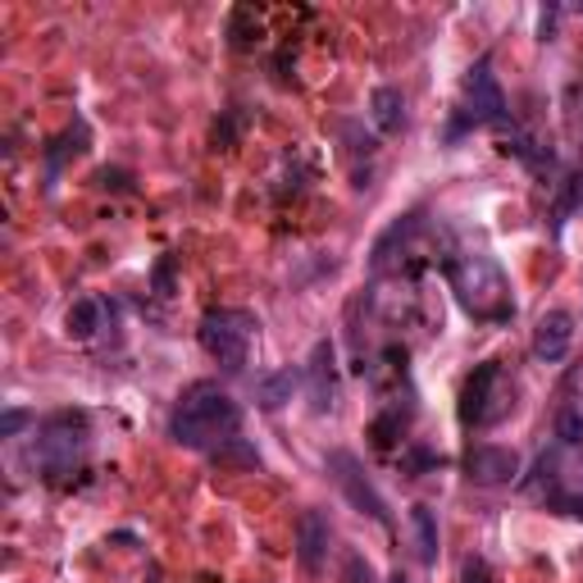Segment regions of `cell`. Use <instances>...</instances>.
Masks as SVG:
<instances>
[{"label": "cell", "instance_id": "13", "mask_svg": "<svg viewBox=\"0 0 583 583\" xmlns=\"http://www.w3.org/2000/svg\"><path fill=\"white\" fill-rule=\"evenodd\" d=\"M301 379H305V365H301V370H296V365H288V370L265 374V379L256 383V402H260V411H283V406L292 402V392L301 388Z\"/></svg>", "mask_w": 583, "mask_h": 583}, {"label": "cell", "instance_id": "27", "mask_svg": "<svg viewBox=\"0 0 583 583\" xmlns=\"http://www.w3.org/2000/svg\"><path fill=\"white\" fill-rule=\"evenodd\" d=\"M388 583H406V574H392V579H388Z\"/></svg>", "mask_w": 583, "mask_h": 583}, {"label": "cell", "instance_id": "26", "mask_svg": "<svg viewBox=\"0 0 583 583\" xmlns=\"http://www.w3.org/2000/svg\"><path fill=\"white\" fill-rule=\"evenodd\" d=\"M156 292L160 296H173V256H165L160 269H156Z\"/></svg>", "mask_w": 583, "mask_h": 583}, {"label": "cell", "instance_id": "5", "mask_svg": "<svg viewBox=\"0 0 583 583\" xmlns=\"http://www.w3.org/2000/svg\"><path fill=\"white\" fill-rule=\"evenodd\" d=\"M460 124L451 128V137L460 133V128H497V133H511L515 128V119H511V110H506V91H502V82H497V74H493V59H474L470 65V74H466V82H460Z\"/></svg>", "mask_w": 583, "mask_h": 583}, {"label": "cell", "instance_id": "24", "mask_svg": "<svg viewBox=\"0 0 583 583\" xmlns=\"http://www.w3.org/2000/svg\"><path fill=\"white\" fill-rule=\"evenodd\" d=\"M466 583H493V565H487L483 557H470L466 561Z\"/></svg>", "mask_w": 583, "mask_h": 583}, {"label": "cell", "instance_id": "18", "mask_svg": "<svg viewBox=\"0 0 583 583\" xmlns=\"http://www.w3.org/2000/svg\"><path fill=\"white\" fill-rule=\"evenodd\" d=\"M260 23H265L260 10L237 5V10L228 14V42H233V51H251V46H260V42H265V37H260Z\"/></svg>", "mask_w": 583, "mask_h": 583}, {"label": "cell", "instance_id": "15", "mask_svg": "<svg viewBox=\"0 0 583 583\" xmlns=\"http://www.w3.org/2000/svg\"><path fill=\"white\" fill-rule=\"evenodd\" d=\"M411 415H415V406H406V411H402V402H388V406H383V415L370 424V438H374V447H379V451H392V447H396V438L406 434Z\"/></svg>", "mask_w": 583, "mask_h": 583}, {"label": "cell", "instance_id": "12", "mask_svg": "<svg viewBox=\"0 0 583 583\" xmlns=\"http://www.w3.org/2000/svg\"><path fill=\"white\" fill-rule=\"evenodd\" d=\"M574 347V315L570 311H547L534 328V356L542 365H561Z\"/></svg>", "mask_w": 583, "mask_h": 583}, {"label": "cell", "instance_id": "21", "mask_svg": "<svg viewBox=\"0 0 583 583\" xmlns=\"http://www.w3.org/2000/svg\"><path fill=\"white\" fill-rule=\"evenodd\" d=\"M557 438H561V447H583V411L579 406L557 411Z\"/></svg>", "mask_w": 583, "mask_h": 583}, {"label": "cell", "instance_id": "16", "mask_svg": "<svg viewBox=\"0 0 583 583\" xmlns=\"http://www.w3.org/2000/svg\"><path fill=\"white\" fill-rule=\"evenodd\" d=\"M101 311H105V305H101L97 296H78V301L69 305L65 328H69L74 343H91V337H97V328H101Z\"/></svg>", "mask_w": 583, "mask_h": 583}, {"label": "cell", "instance_id": "8", "mask_svg": "<svg viewBox=\"0 0 583 583\" xmlns=\"http://www.w3.org/2000/svg\"><path fill=\"white\" fill-rule=\"evenodd\" d=\"M328 474H333V483L343 487V497L360 511V515H370L374 525H392V515H388V502H383V493L370 483V474L360 470V460L351 456V451H328Z\"/></svg>", "mask_w": 583, "mask_h": 583}, {"label": "cell", "instance_id": "4", "mask_svg": "<svg viewBox=\"0 0 583 583\" xmlns=\"http://www.w3.org/2000/svg\"><path fill=\"white\" fill-rule=\"evenodd\" d=\"M428 265V224H424V210H411L402 214L379 242H374V273L383 279V273H392L396 283H411L419 279Z\"/></svg>", "mask_w": 583, "mask_h": 583}, {"label": "cell", "instance_id": "23", "mask_svg": "<svg viewBox=\"0 0 583 583\" xmlns=\"http://www.w3.org/2000/svg\"><path fill=\"white\" fill-rule=\"evenodd\" d=\"M214 460H220V466H260V456L242 442V438H233V442H224L220 451H214Z\"/></svg>", "mask_w": 583, "mask_h": 583}, {"label": "cell", "instance_id": "6", "mask_svg": "<svg viewBox=\"0 0 583 583\" xmlns=\"http://www.w3.org/2000/svg\"><path fill=\"white\" fill-rule=\"evenodd\" d=\"M256 315L251 311H233V305H220V311H205L201 315V347L210 360H220L228 374H242V365L251 356V343H256Z\"/></svg>", "mask_w": 583, "mask_h": 583}, {"label": "cell", "instance_id": "25", "mask_svg": "<svg viewBox=\"0 0 583 583\" xmlns=\"http://www.w3.org/2000/svg\"><path fill=\"white\" fill-rule=\"evenodd\" d=\"M23 424H33V415H27V411H5V419H0V438H14Z\"/></svg>", "mask_w": 583, "mask_h": 583}, {"label": "cell", "instance_id": "10", "mask_svg": "<svg viewBox=\"0 0 583 583\" xmlns=\"http://www.w3.org/2000/svg\"><path fill=\"white\" fill-rule=\"evenodd\" d=\"M305 388H311V411L315 415H328L337 406V356H333V343H315L311 360H305Z\"/></svg>", "mask_w": 583, "mask_h": 583}, {"label": "cell", "instance_id": "2", "mask_svg": "<svg viewBox=\"0 0 583 583\" xmlns=\"http://www.w3.org/2000/svg\"><path fill=\"white\" fill-rule=\"evenodd\" d=\"M442 273H447V288H451L456 305L470 319H479V324H511V315H515L511 279L487 251H447L442 256Z\"/></svg>", "mask_w": 583, "mask_h": 583}, {"label": "cell", "instance_id": "20", "mask_svg": "<svg viewBox=\"0 0 583 583\" xmlns=\"http://www.w3.org/2000/svg\"><path fill=\"white\" fill-rule=\"evenodd\" d=\"M82 142H87V124H74L65 137H59V142H51V150H46L51 178H59V169H65V160H69V156H78V150H87Z\"/></svg>", "mask_w": 583, "mask_h": 583}, {"label": "cell", "instance_id": "1", "mask_svg": "<svg viewBox=\"0 0 583 583\" xmlns=\"http://www.w3.org/2000/svg\"><path fill=\"white\" fill-rule=\"evenodd\" d=\"M242 428V406L220 388V383H192L169 411V438L188 451H220L224 442L237 438Z\"/></svg>", "mask_w": 583, "mask_h": 583}, {"label": "cell", "instance_id": "3", "mask_svg": "<svg viewBox=\"0 0 583 583\" xmlns=\"http://www.w3.org/2000/svg\"><path fill=\"white\" fill-rule=\"evenodd\" d=\"M87 442H91V428L82 411H55L37 424V470L51 487H74V479L87 470Z\"/></svg>", "mask_w": 583, "mask_h": 583}, {"label": "cell", "instance_id": "17", "mask_svg": "<svg viewBox=\"0 0 583 583\" xmlns=\"http://www.w3.org/2000/svg\"><path fill=\"white\" fill-rule=\"evenodd\" d=\"M411 529H415V551L424 565H438V515L428 506H411Z\"/></svg>", "mask_w": 583, "mask_h": 583}, {"label": "cell", "instance_id": "7", "mask_svg": "<svg viewBox=\"0 0 583 583\" xmlns=\"http://www.w3.org/2000/svg\"><path fill=\"white\" fill-rule=\"evenodd\" d=\"M515 406V388L502 370V360H483L474 365V374L460 388V424L466 428H493L511 415Z\"/></svg>", "mask_w": 583, "mask_h": 583}, {"label": "cell", "instance_id": "19", "mask_svg": "<svg viewBox=\"0 0 583 583\" xmlns=\"http://www.w3.org/2000/svg\"><path fill=\"white\" fill-rule=\"evenodd\" d=\"M534 493L547 502V511H557V515H570V519H583V493H570V487L561 479H551V483H538Z\"/></svg>", "mask_w": 583, "mask_h": 583}, {"label": "cell", "instance_id": "22", "mask_svg": "<svg viewBox=\"0 0 583 583\" xmlns=\"http://www.w3.org/2000/svg\"><path fill=\"white\" fill-rule=\"evenodd\" d=\"M438 466H442V456L428 451V447H419V442H411V447L402 451V474H411V479H419L424 470H438Z\"/></svg>", "mask_w": 583, "mask_h": 583}, {"label": "cell", "instance_id": "11", "mask_svg": "<svg viewBox=\"0 0 583 583\" xmlns=\"http://www.w3.org/2000/svg\"><path fill=\"white\" fill-rule=\"evenodd\" d=\"M328 542H333L328 515L324 511H301V519H296V561H301L305 574H319L324 570Z\"/></svg>", "mask_w": 583, "mask_h": 583}, {"label": "cell", "instance_id": "9", "mask_svg": "<svg viewBox=\"0 0 583 583\" xmlns=\"http://www.w3.org/2000/svg\"><path fill=\"white\" fill-rule=\"evenodd\" d=\"M519 474V456L511 447H493V442H479L466 451V479L479 487H502Z\"/></svg>", "mask_w": 583, "mask_h": 583}, {"label": "cell", "instance_id": "14", "mask_svg": "<svg viewBox=\"0 0 583 583\" xmlns=\"http://www.w3.org/2000/svg\"><path fill=\"white\" fill-rule=\"evenodd\" d=\"M370 119H374V128L383 137L392 133H402L406 128V97L396 87H374V97H370Z\"/></svg>", "mask_w": 583, "mask_h": 583}]
</instances>
